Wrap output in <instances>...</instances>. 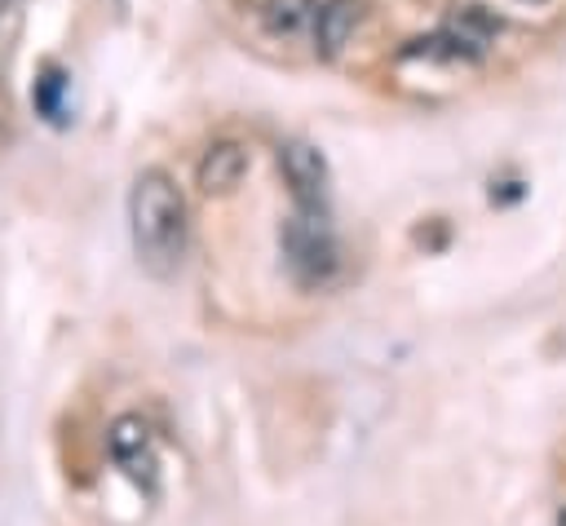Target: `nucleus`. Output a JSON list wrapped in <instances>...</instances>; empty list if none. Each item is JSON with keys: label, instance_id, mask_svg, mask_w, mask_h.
I'll use <instances>...</instances> for the list:
<instances>
[{"label": "nucleus", "instance_id": "nucleus-1", "mask_svg": "<svg viewBox=\"0 0 566 526\" xmlns=\"http://www.w3.org/2000/svg\"><path fill=\"white\" fill-rule=\"evenodd\" d=\"M128 234L137 261L155 274L168 278L177 274L186 256V234H190V212L181 186L164 168H142L128 190Z\"/></svg>", "mask_w": 566, "mask_h": 526}, {"label": "nucleus", "instance_id": "nucleus-2", "mask_svg": "<svg viewBox=\"0 0 566 526\" xmlns=\"http://www.w3.org/2000/svg\"><path fill=\"white\" fill-rule=\"evenodd\" d=\"M283 261H287L292 278L305 287H323L336 274L340 252H336V234H332L323 208H296L283 221Z\"/></svg>", "mask_w": 566, "mask_h": 526}, {"label": "nucleus", "instance_id": "nucleus-3", "mask_svg": "<svg viewBox=\"0 0 566 526\" xmlns=\"http://www.w3.org/2000/svg\"><path fill=\"white\" fill-rule=\"evenodd\" d=\"M495 35H500V18L491 9L460 4L429 40H411L416 49H407V57L411 53H424V57H442V62H478L495 44Z\"/></svg>", "mask_w": 566, "mask_h": 526}, {"label": "nucleus", "instance_id": "nucleus-4", "mask_svg": "<svg viewBox=\"0 0 566 526\" xmlns=\"http://www.w3.org/2000/svg\"><path fill=\"white\" fill-rule=\"evenodd\" d=\"M279 172H283L296 208H323L327 186H332V168L314 141H305V137L279 141Z\"/></svg>", "mask_w": 566, "mask_h": 526}, {"label": "nucleus", "instance_id": "nucleus-5", "mask_svg": "<svg viewBox=\"0 0 566 526\" xmlns=\"http://www.w3.org/2000/svg\"><path fill=\"white\" fill-rule=\"evenodd\" d=\"M106 446H111V460L128 473L133 486H142L146 495H155V477H159V455H155V438L146 429L142 415H119L106 433Z\"/></svg>", "mask_w": 566, "mask_h": 526}, {"label": "nucleus", "instance_id": "nucleus-6", "mask_svg": "<svg viewBox=\"0 0 566 526\" xmlns=\"http://www.w3.org/2000/svg\"><path fill=\"white\" fill-rule=\"evenodd\" d=\"M243 172H248V146L234 137L212 141L195 164V181L203 194H230L243 181Z\"/></svg>", "mask_w": 566, "mask_h": 526}, {"label": "nucleus", "instance_id": "nucleus-7", "mask_svg": "<svg viewBox=\"0 0 566 526\" xmlns=\"http://www.w3.org/2000/svg\"><path fill=\"white\" fill-rule=\"evenodd\" d=\"M363 22V0H327L318 4V18H314V53L323 62H336L340 49L354 40Z\"/></svg>", "mask_w": 566, "mask_h": 526}, {"label": "nucleus", "instance_id": "nucleus-8", "mask_svg": "<svg viewBox=\"0 0 566 526\" xmlns=\"http://www.w3.org/2000/svg\"><path fill=\"white\" fill-rule=\"evenodd\" d=\"M314 18H318V0H265L261 4V27L270 35L314 31Z\"/></svg>", "mask_w": 566, "mask_h": 526}, {"label": "nucleus", "instance_id": "nucleus-9", "mask_svg": "<svg viewBox=\"0 0 566 526\" xmlns=\"http://www.w3.org/2000/svg\"><path fill=\"white\" fill-rule=\"evenodd\" d=\"M66 71L62 66H44L40 71V80H35V88H31V102H35V111L49 119V124H62L66 119Z\"/></svg>", "mask_w": 566, "mask_h": 526}, {"label": "nucleus", "instance_id": "nucleus-10", "mask_svg": "<svg viewBox=\"0 0 566 526\" xmlns=\"http://www.w3.org/2000/svg\"><path fill=\"white\" fill-rule=\"evenodd\" d=\"M13 4H18V0H0V13H4V9H13Z\"/></svg>", "mask_w": 566, "mask_h": 526}, {"label": "nucleus", "instance_id": "nucleus-11", "mask_svg": "<svg viewBox=\"0 0 566 526\" xmlns=\"http://www.w3.org/2000/svg\"><path fill=\"white\" fill-rule=\"evenodd\" d=\"M522 4H548V0H522Z\"/></svg>", "mask_w": 566, "mask_h": 526}, {"label": "nucleus", "instance_id": "nucleus-12", "mask_svg": "<svg viewBox=\"0 0 566 526\" xmlns=\"http://www.w3.org/2000/svg\"><path fill=\"white\" fill-rule=\"evenodd\" d=\"M557 526H566V513H562V517H557Z\"/></svg>", "mask_w": 566, "mask_h": 526}]
</instances>
